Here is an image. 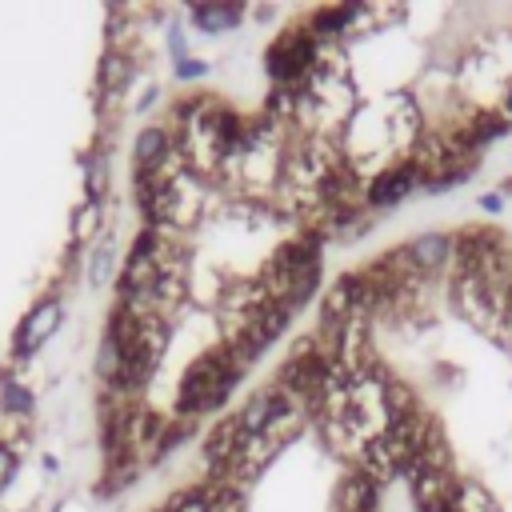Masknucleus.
Returning <instances> with one entry per match:
<instances>
[{"label": "nucleus", "mask_w": 512, "mask_h": 512, "mask_svg": "<svg viewBox=\"0 0 512 512\" xmlns=\"http://www.w3.org/2000/svg\"><path fill=\"white\" fill-rule=\"evenodd\" d=\"M320 240H324V232L308 228L304 236H296L272 252L260 280L276 304H288L292 312H300L316 296V288H320Z\"/></svg>", "instance_id": "nucleus-1"}, {"label": "nucleus", "mask_w": 512, "mask_h": 512, "mask_svg": "<svg viewBox=\"0 0 512 512\" xmlns=\"http://www.w3.org/2000/svg\"><path fill=\"white\" fill-rule=\"evenodd\" d=\"M244 372H248V368L236 364V356L228 352V344H220V348L196 356V360L184 368V376H180L176 412H180L184 420H196V416H204V412H216V408L236 392V384L244 380Z\"/></svg>", "instance_id": "nucleus-2"}, {"label": "nucleus", "mask_w": 512, "mask_h": 512, "mask_svg": "<svg viewBox=\"0 0 512 512\" xmlns=\"http://www.w3.org/2000/svg\"><path fill=\"white\" fill-rule=\"evenodd\" d=\"M420 184H424V176L416 172V164L400 156V160L384 164V168L364 184V204H368V208H396V204L408 200Z\"/></svg>", "instance_id": "nucleus-3"}, {"label": "nucleus", "mask_w": 512, "mask_h": 512, "mask_svg": "<svg viewBox=\"0 0 512 512\" xmlns=\"http://www.w3.org/2000/svg\"><path fill=\"white\" fill-rule=\"evenodd\" d=\"M60 300L56 296H48V300H40L28 316H24V324H16V336H12V356L16 360H28L40 344H48V336L60 328Z\"/></svg>", "instance_id": "nucleus-4"}, {"label": "nucleus", "mask_w": 512, "mask_h": 512, "mask_svg": "<svg viewBox=\"0 0 512 512\" xmlns=\"http://www.w3.org/2000/svg\"><path fill=\"white\" fill-rule=\"evenodd\" d=\"M408 488L416 512H452V496H456L452 468H416L408 476Z\"/></svg>", "instance_id": "nucleus-5"}, {"label": "nucleus", "mask_w": 512, "mask_h": 512, "mask_svg": "<svg viewBox=\"0 0 512 512\" xmlns=\"http://www.w3.org/2000/svg\"><path fill=\"white\" fill-rule=\"evenodd\" d=\"M404 252L420 276H432L456 260V236L452 232H420L404 244Z\"/></svg>", "instance_id": "nucleus-6"}, {"label": "nucleus", "mask_w": 512, "mask_h": 512, "mask_svg": "<svg viewBox=\"0 0 512 512\" xmlns=\"http://www.w3.org/2000/svg\"><path fill=\"white\" fill-rule=\"evenodd\" d=\"M380 492H384V484H380L372 472H364V468L356 464V468L340 480L332 512H376V508H380Z\"/></svg>", "instance_id": "nucleus-7"}, {"label": "nucleus", "mask_w": 512, "mask_h": 512, "mask_svg": "<svg viewBox=\"0 0 512 512\" xmlns=\"http://www.w3.org/2000/svg\"><path fill=\"white\" fill-rule=\"evenodd\" d=\"M172 156H176V144H172V132L164 124H148L136 132V144H132L136 172H160Z\"/></svg>", "instance_id": "nucleus-8"}, {"label": "nucleus", "mask_w": 512, "mask_h": 512, "mask_svg": "<svg viewBox=\"0 0 512 512\" xmlns=\"http://www.w3.org/2000/svg\"><path fill=\"white\" fill-rule=\"evenodd\" d=\"M240 20H244V8L240 4H220V0L192 4V28L204 32V36H220V32L236 28Z\"/></svg>", "instance_id": "nucleus-9"}, {"label": "nucleus", "mask_w": 512, "mask_h": 512, "mask_svg": "<svg viewBox=\"0 0 512 512\" xmlns=\"http://www.w3.org/2000/svg\"><path fill=\"white\" fill-rule=\"evenodd\" d=\"M112 276H116V240H112V232H104L88 252V284L100 292L112 284Z\"/></svg>", "instance_id": "nucleus-10"}, {"label": "nucleus", "mask_w": 512, "mask_h": 512, "mask_svg": "<svg viewBox=\"0 0 512 512\" xmlns=\"http://www.w3.org/2000/svg\"><path fill=\"white\" fill-rule=\"evenodd\" d=\"M128 80H132V60H128V52L112 48V52L104 56V68H100V92H104L108 100H116V96L128 88Z\"/></svg>", "instance_id": "nucleus-11"}, {"label": "nucleus", "mask_w": 512, "mask_h": 512, "mask_svg": "<svg viewBox=\"0 0 512 512\" xmlns=\"http://www.w3.org/2000/svg\"><path fill=\"white\" fill-rule=\"evenodd\" d=\"M452 512H500L492 492L476 480H456V496H452Z\"/></svg>", "instance_id": "nucleus-12"}, {"label": "nucleus", "mask_w": 512, "mask_h": 512, "mask_svg": "<svg viewBox=\"0 0 512 512\" xmlns=\"http://www.w3.org/2000/svg\"><path fill=\"white\" fill-rule=\"evenodd\" d=\"M0 408L8 412V416H16V420H28L32 416V408H36V400H32V392L20 384V380H0Z\"/></svg>", "instance_id": "nucleus-13"}, {"label": "nucleus", "mask_w": 512, "mask_h": 512, "mask_svg": "<svg viewBox=\"0 0 512 512\" xmlns=\"http://www.w3.org/2000/svg\"><path fill=\"white\" fill-rule=\"evenodd\" d=\"M96 228H100V200H84L80 212L72 216V236L88 240V236H96Z\"/></svg>", "instance_id": "nucleus-14"}, {"label": "nucleus", "mask_w": 512, "mask_h": 512, "mask_svg": "<svg viewBox=\"0 0 512 512\" xmlns=\"http://www.w3.org/2000/svg\"><path fill=\"white\" fill-rule=\"evenodd\" d=\"M16 464H20L16 448H12V444H0V492L12 484V476H16Z\"/></svg>", "instance_id": "nucleus-15"}, {"label": "nucleus", "mask_w": 512, "mask_h": 512, "mask_svg": "<svg viewBox=\"0 0 512 512\" xmlns=\"http://www.w3.org/2000/svg\"><path fill=\"white\" fill-rule=\"evenodd\" d=\"M204 72H208V60H200V56H188L176 64V80H200Z\"/></svg>", "instance_id": "nucleus-16"}, {"label": "nucleus", "mask_w": 512, "mask_h": 512, "mask_svg": "<svg viewBox=\"0 0 512 512\" xmlns=\"http://www.w3.org/2000/svg\"><path fill=\"white\" fill-rule=\"evenodd\" d=\"M168 52H172V60L180 64V60H188V40H184V28L180 24H172L168 28Z\"/></svg>", "instance_id": "nucleus-17"}, {"label": "nucleus", "mask_w": 512, "mask_h": 512, "mask_svg": "<svg viewBox=\"0 0 512 512\" xmlns=\"http://www.w3.org/2000/svg\"><path fill=\"white\" fill-rule=\"evenodd\" d=\"M480 208H484V212H500V208H504V192H484V196H480Z\"/></svg>", "instance_id": "nucleus-18"}, {"label": "nucleus", "mask_w": 512, "mask_h": 512, "mask_svg": "<svg viewBox=\"0 0 512 512\" xmlns=\"http://www.w3.org/2000/svg\"><path fill=\"white\" fill-rule=\"evenodd\" d=\"M156 100H160V88H156V84H152V88H148V92H144V96H140V100H136V112H148V108H152V104H156Z\"/></svg>", "instance_id": "nucleus-19"}, {"label": "nucleus", "mask_w": 512, "mask_h": 512, "mask_svg": "<svg viewBox=\"0 0 512 512\" xmlns=\"http://www.w3.org/2000/svg\"><path fill=\"white\" fill-rule=\"evenodd\" d=\"M500 116L512 124V88H508V92H504V100H500Z\"/></svg>", "instance_id": "nucleus-20"}]
</instances>
